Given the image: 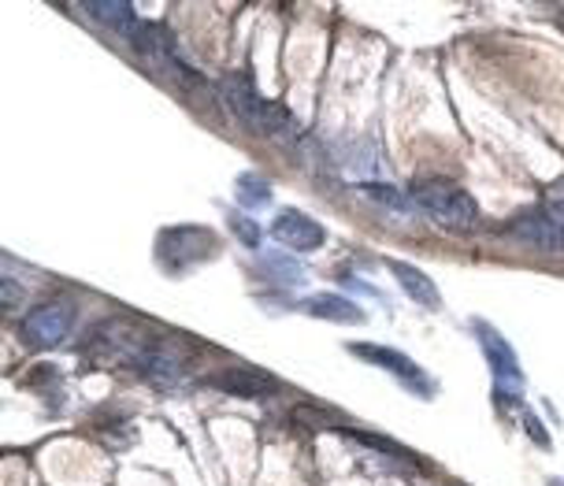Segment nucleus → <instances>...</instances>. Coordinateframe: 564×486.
Listing matches in <instances>:
<instances>
[{
    "instance_id": "obj_1",
    "label": "nucleus",
    "mask_w": 564,
    "mask_h": 486,
    "mask_svg": "<svg viewBox=\"0 0 564 486\" xmlns=\"http://www.w3.org/2000/svg\"><path fill=\"white\" fill-rule=\"evenodd\" d=\"M219 89H224L227 108L235 111V116L249 130H257V134H268V138H275V141H290V138L297 134V119L290 116L286 108H279V105H271V100L260 97L246 75H227Z\"/></svg>"
},
{
    "instance_id": "obj_2",
    "label": "nucleus",
    "mask_w": 564,
    "mask_h": 486,
    "mask_svg": "<svg viewBox=\"0 0 564 486\" xmlns=\"http://www.w3.org/2000/svg\"><path fill=\"white\" fill-rule=\"evenodd\" d=\"M412 205L435 223L438 230H446V235H468V230L479 223L476 197L465 194V190L453 186L446 179L420 182V186L412 190Z\"/></svg>"
},
{
    "instance_id": "obj_3",
    "label": "nucleus",
    "mask_w": 564,
    "mask_h": 486,
    "mask_svg": "<svg viewBox=\"0 0 564 486\" xmlns=\"http://www.w3.org/2000/svg\"><path fill=\"white\" fill-rule=\"evenodd\" d=\"M471 331H476V338H479V346H482V357H487L490 371H494V382H498V398H512V393L523 387L517 353H512V346L490 327V323L471 320Z\"/></svg>"
},
{
    "instance_id": "obj_4",
    "label": "nucleus",
    "mask_w": 564,
    "mask_h": 486,
    "mask_svg": "<svg viewBox=\"0 0 564 486\" xmlns=\"http://www.w3.org/2000/svg\"><path fill=\"white\" fill-rule=\"evenodd\" d=\"M349 353H352V357H360V360H368V364H376V368H382V371H390L401 387H409L412 393H420V398H431V393H435V379H431L420 364L401 357L398 349L371 346V342H357V346H349Z\"/></svg>"
},
{
    "instance_id": "obj_5",
    "label": "nucleus",
    "mask_w": 564,
    "mask_h": 486,
    "mask_svg": "<svg viewBox=\"0 0 564 486\" xmlns=\"http://www.w3.org/2000/svg\"><path fill=\"white\" fill-rule=\"evenodd\" d=\"M509 238H517L520 246L542 252V257H564V223L550 216L546 208L523 212L509 223Z\"/></svg>"
},
{
    "instance_id": "obj_6",
    "label": "nucleus",
    "mask_w": 564,
    "mask_h": 486,
    "mask_svg": "<svg viewBox=\"0 0 564 486\" xmlns=\"http://www.w3.org/2000/svg\"><path fill=\"white\" fill-rule=\"evenodd\" d=\"M70 327H75V309L67 301H48L23 320V342L34 349H53L67 338Z\"/></svg>"
},
{
    "instance_id": "obj_7",
    "label": "nucleus",
    "mask_w": 564,
    "mask_h": 486,
    "mask_svg": "<svg viewBox=\"0 0 564 486\" xmlns=\"http://www.w3.org/2000/svg\"><path fill=\"white\" fill-rule=\"evenodd\" d=\"M271 235H275V241H282V246L294 249V252H312V249H319L327 241V230L319 227L312 216H305V212H297V208L279 212L275 223H271Z\"/></svg>"
},
{
    "instance_id": "obj_8",
    "label": "nucleus",
    "mask_w": 564,
    "mask_h": 486,
    "mask_svg": "<svg viewBox=\"0 0 564 486\" xmlns=\"http://www.w3.org/2000/svg\"><path fill=\"white\" fill-rule=\"evenodd\" d=\"M301 309H305L308 316L330 320V323H365L368 320L365 312H360V305H352V301L338 298V293H312V298L301 301Z\"/></svg>"
},
{
    "instance_id": "obj_9",
    "label": "nucleus",
    "mask_w": 564,
    "mask_h": 486,
    "mask_svg": "<svg viewBox=\"0 0 564 486\" xmlns=\"http://www.w3.org/2000/svg\"><path fill=\"white\" fill-rule=\"evenodd\" d=\"M390 271H394V279L401 282V290H405L409 298L416 301V305H423V309H442V293L435 290V282L423 276L420 268L394 260V264H390Z\"/></svg>"
},
{
    "instance_id": "obj_10",
    "label": "nucleus",
    "mask_w": 564,
    "mask_h": 486,
    "mask_svg": "<svg viewBox=\"0 0 564 486\" xmlns=\"http://www.w3.org/2000/svg\"><path fill=\"white\" fill-rule=\"evenodd\" d=\"M134 368L145 379L160 382V387H178L183 376H186L183 364H178L175 357H164V353H141V357H134Z\"/></svg>"
},
{
    "instance_id": "obj_11",
    "label": "nucleus",
    "mask_w": 564,
    "mask_h": 486,
    "mask_svg": "<svg viewBox=\"0 0 564 486\" xmlns=\"http://www.w3.org/2000/svg\"><path fill=\"white\" fill-rule=\"evenodd\" d=\"M83 12H86V15H94L97 23H105V26L119 30L123 37L134 34V26L141 23V19L134 15V8L123 4V0H119V4H100V0H89V4H83Z\"/></svg>"
},
{
    "instance_id": "obj_12",
    "label": "nucleus",
    "mask_w": 564,
    "mask_h": 486,
    "mask_svg": "<svg viewBox=\"0 0 564 486\" xmlns=\"http://www.w3.org/2000/svg\"><path fill=\"white\" fill-rule=\"evenodd\" d=\"M216 387L227 393H264L275 390V379L264 376V371H219Z\"/></svg>"
},
{
    "instance_id": "obj_13",
    "label": "nucleus",
    "mask_w": 564,
    "mask_h": 486,
    "mask_svg": "<svg viewBox=\"0 0 564 486\" xmlns=\"http://www.w3.org/2000/svg\"><path fill=\"white\" fill-rule=\"evenodd\" d=\"M260 264H264L268 276H275L279 282H286V287H301V282H305V264L286 257V252H264Z\"/></svg>"
},
{
    "instance_id": "obj_14",
    "label": "nucleus",
    "mask_w": 564,
    "mask_h": 486,
    "mask_svg": "<svg viewBox=\"0 0 564 486\" xmlns=\"http://www.w3.org/2000/svg\"><path fill=\"white\" fill-rule=\"evenodd\" d=\"M235 190H238V201L246 208H260V205H268V201H271V186L260 175H238Z\"/></svg>"
},
{
    "instance_id": "obj_15",
    "label": "nucleus",
    "mask_w": 564,
    "mask_h": 486,
    "mask_svg": "<svg viewBox=\"0 0 564 486\" xmlns=\"http://www.w3.org/2000/svg\"><path fill=\"white\" fill-rule=\"evenodd\" d=\"M360 194H365L368 201H376V205H382V208H390V212H409L412 208L409 197H401L394 186H382V182H365Z\"/></svg>"
},
{
    "instance_id": "obj_16",
    "label": "nucleus",
    "mask_w": 564,
    "mask_h": 486,
    "mask_svg": "<svg viewBox=\"0 0 564 486\" xmlns=\"http://www.w3.org/2000/svg\"><path fill=\"white\" fill-rule=\"evenodd\" d=\"M235 230L241 235V241H246V246H260V230H257L253 219H235Z\"/></svg>"
},
{
    "instance_id": "obj_17",
    "label": "nucleus",
    "mask_w": 564,
    "mask_h": 486,
    "mask_svg": "<svg viewBox=\"0 0 564 486\" xmlns=\"http://www.w3.org/2000/svg\"><path fill=\"white\" fill-rule=\"evenodd\" d=\"M546 212L564 223V182H561V186H553V190H550V205H546Z\"/></svg>"
},
{
    "instance_id": "obj_18",
    "label": "nucleus",
    "mask_w": 564,
    "mask_h": 486,
    "mask_svg": "<svg viewBox=\"0 0 564 486\" xmlns=\"http://www.w3.org/2000/svg\"><path fill=\"white\" fill-rule=\"evenodd\" d=\"M15 301H19V287L12 282V276L4 279V309H15Z\"/></svg>"
},
{
    "instance_id": "obj_19",
    "label": "nucleus",
    "mask_w": 564,
    "mask_h": 486,
    "mask_svg": "<svg viewBox=\"0 0 564 486\" xmlns=\"http://www.w3.org/2000/svg\"><path fill=\"white\" fill-rule=\"evenodd\" d=\"M550 486H561V483H550Z\"/></svg>"
}]
</instances>
